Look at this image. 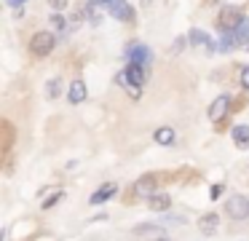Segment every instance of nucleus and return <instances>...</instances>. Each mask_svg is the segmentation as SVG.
<instances>
[{"instance_id":"2eb2a0df","label":"nucleus","mask_w":249,"mask_h":241,"mask_svg":"<svg viewBox=\"0 0 249 241\" xmlns=\"http://www.w3.org/2000/svg\"><path fill=\"white\" fill-rule=\"evenodd\" d=\"M201 43H204V46H209L212 37L206 35L204 30H193V32H190V46H201Z\"/></svg>"},{"instance_id":"4468645a","label":"nucleus","mask_w":249,"mask_h":241,"mask_svg":"<svg viewBox=\"0 0 249 241\" xmlns=\"http://www.w3.org/2000/svg\"><path fill=\"white\" fill-rule=\"evenodd\" d=\"M156 142H158V145H172V142H174V129L161 126V129L156 131Z\"/></svg>"},{"instance_id":"1a4fd4ad","label":"nucleus","mask_w":249,"mask_h":241,"mask_svg":"<svg viewBox=\"0 0 249 241\" xmlns=\"http://www.w3.org/2000/svg\"><path fill=\"white\" fill-rule=\"evenodd\" d=\"M217 225H220V217H217L214 212H212V214H204V217L198 220V228H201V233H204V236H212V233L217 230Z\"/></svg>"},{"instance_id":"f3484780","label":"nucleus","mask_w":249,"mask_h":241,"mask_svg":"<svg viewBox=\"0 0 249 241\" xmlns=\"http://www.w3.org/2000/svg\"><path fill=\"white\" fill-rule=\"evenodd\" d=\"M166 222H172V225H185L188 220H185L182 214H166Z\"/></svg>"},{"instance_id":"412c9836","label":"nucleus","mask_w":249,"mask_h":241,"mask_svg":"<svg viewBox=\"0 0 249 241\" xmlns=\"http://www.w3.org/2000/svg\"><path fill=\"white\" fill-rule=\"evenodd\" d=\"M209 196H212V198H220V196H222V185H212Z\"/></svg>"},{"instance_id":"a211bd4d","label":"nucleus","mask_w":249,"mask_h":241,"mask_svg":"<svg viewBox=\"0 0 249 241\" xmlns=\"http://www.w3.org/2000/svg\"><path fill=\"white\" fill-rule=\"evenodd\" d=\"M56 94H59V80H51V83H49V96L54 99Z\"/></svg>"},{"instance_id":"0eeeda50","label":"nucleus","mask_w":249,"mask_h":241,"mask_svg":"<svg viewBox=\"0 0 249 241\" xmlns=\"http://www.w3.org/2000/svg\"><path fill=\"white\" fill-rule=\"evenodd\" d=\"M156 182H158V177H156V174L142 177V180L137 182L134 193H137V196H147V198H150V196H156V193H153V190H156Z\"/></svg>"},{"instance_id":"39448f33","label":"nucleus","mask_w":249,"mask_h":241,"mask_svg":"<svg viewBox=\"0 0 249 241\" xmlns=\"http://www.w3.org/2000/svg\"><path fill=\"white\" fill-rule=\"evenodd\" d=\"M228 107H231V96H228V94L217 96V99L212 102V107H209V118H212V121H222L225 112H228Z\"/></svg>"},{"instance_id":"7ed1b4c3","label":"nucleus","mask_w":249,"mask_h":241,"mask_svg":"<svg viewBox=\"0 0 249 241\" xmlns=\"http://www.w3.org/2000/svg\"><path fill=\"white\" fill-rule=\"evenodd\" d=\"M107 14L118 21H134V8H131L126 0H113V3H107Z\"/></svg>"},{"instance_id":"6ab92c4d","label":"nucleus","mask_w":249,"mask_h":241,"mask_svg":"<svg viewBox=\"0 0 249 241\" xmlns=\"http://www.w3.org/2000/svg\"><path fill=\"white\" fill-rule=\"evenodd\" d=\"M59 198H62V193H54V196H51V198H46V201H43V209H49V206H54V204H56V201H59Z\"/></svg>"},{"instance_id":"393cba45","label":"nucleus","mask_w":249,"mask_h":241,"mask_svg":"<svg viewBox=\"0 0 249 241\" xmlns=\"http://www.w3.org/2000/svg\"><path fill=\"white\" fill-rule=\"evenodd\" d=\"M182 46H185V40H177V43H174V54H179V51H182Z\"/></svg>"},{"instance_id":"f03ea898","label":"nucleus","mask_w":249,"mask_h":241,"mask_svg":"<svg viewBox=\"0 0 249 241\" xmlns=\"http://www.w3.org/2000/svg\"><path fill=\"white\" fill-rule=\"evenodd\" d=\"M56 46V37L51 35V32H35L33 40H30V51L35 54V56H49L51 51H54Z\"/></svg>"},{"instance_id":"f257e3e1","label":"nucleus","mask_w":249,"mask_h":241,"mask_svg":"<svg viewBox=\"0 0 249 241\" xmlns=\"http://www.w3.org/2000/svg\"><path fill=\"white\" fill-rule=\"evenodd\" d=\"M217 27H220L222 32H236L238 27H244L241 8H236V5H225V8L220 11V16H217Z\"/></svg>"},{"instance_id":"ddd939ff","label":"nucleus","mask_w":249,"mask_h":241,"mask_svg":"<svg viewBox=\"0 0 249 241\" xmlns=\"http://www.w3.org/2000/svg\"><path fill=\"white\" fill-rule=\"evenodd\" d=\"M233 142L238 148H249V126H236L233 129Z\"/></svg>"},{"instance_id":"aec40b11","label":"nucleus","mask_w":249,"mask_h":241,"mask_svg":"<svg viewBox=\"0 0 249 241\" xmlns=\"http://www.w3.org/2000/svg\"><path fill=\"white\" fill-rule=\"evenodd\" d=\"M241 86L249 89V67H241Z\"/></svg>"},{"instance_id":"9d476101","label":"nucleus","mask_w":249,"mask_h":241,"mask_svg":"<svg viewBox=\"0 0 249 241\" xmlns=\"http://www.w3.org/2000/svg\"><path fill=\"white\" fill-rule=\"evenodd\" d=\"M147 201H150V209H156V212H166V209L172 206V198H169L166 193H156V196H150Z\"/></svg>"},{"instance_id":"5701e85b","label":"nucleus","mask_w":249,"mask_h":241,"mask_svg":"<svg viewBox=\"0 0 249 241\" xmlns=\"http://www.w3.org/2000/svg\"><path fill=\"white\" fill-rule=\"evenodd\" d=\"M6 3L11 5V8H17V5H24V3H27V0H6Z\"/></svg>"},{"instance_id":"4be33fe9","label":"nucleus","mask_w":249,"mask_h":241,"mask_svg":"<svg viewBox=\"0 0 249 241\" xmlns=\"http://www.w3.org/2000/svg\"><path fill=\"white\" fill-rule=\"evenodd\" d=\"M49 3H51V8L62 11V8H65V5H67V0H49Z\"/></svg>"},{"instance_id":"6e6552de","label":"nucleus","mask_w":249,"mask_h":241,"mask_svg":"<svg viewBox=\"0 0 249 241\" xmlns=\"http://www.w3.org/2000/svg\"><path fill=\"white\" fill-rule=\"evenodd\" d=\"M126 83H131V86H142L145 83V67H142V64H129V67H126Z\"/></svg>"},{"instance_id":"20e7f679","label":"nucleus","mask_w":249,"mask_h":241,"mask_svg":"<svg viewBox=\"0 0 249 241\" xmlns=\"http://www.w3.org/2000/svg\"><path fill=\"white\" fill-rule=\"evenodd\" d=\"M228 214H231L233 220H244L249 214V201L244 196H238V193H236V196H231V198H228Z\"/></svg>"},{"instance_id":"423d86ee","label":"nucleus","mask_w":249,"mask_h":241,"mask_svg":"<svg viewBox=\"0 0 249 241\" xmlns=\"http://www.w3.org/2000/svg\"><path fill=\"white\" fill-rule=\"evenodd\" d=\"M150 48L147 46H142V43H137V46H131L129 48V64H142V67H145L147 62H150Z\"/></svg>"},{"instance_id":"a878e982","label":"nucleus","mask_w":249,"mask_h":241,"mask_svg":"<svg viewBox=\"0 0 249 241\" xmlns=\"http://www.w3.org/2000/svg\"><path fill=\"white\" fill-rule=\"evenodd\" d=\"M206 3H220V0H206Z\"/></svg>"},{"instance_id":"9b49d317","label":"nucleus","mask_w":249,"mask_h":241,"mask_svg":"<svg viewBox=\"0 0 249 241\" xmlns=\"http://www.w3.org/2000/svg\"><path fill=\"white\" fill-rule=\"evenodd\" d=\"M86 99V83L83 80H72L70 83V102L72 105H78V102Z\"/></svg>"},{"instance_id":"f8f14e48","label":"nucleus","mask_w":249,"mask_h":241,"mask_svg":"<svg viewBox=\"0 0 249 241\" xmlns=\"http://www.w3.org/2000/svg\"><path fill=\"white\" fill-rule=\"evenodd\" d=\"M115 190H118L115 185H105V187H99V190L91 196V204H102V201H107V198H113V196H115Z\"/></svg>"},{"instance_id":"dca6fc26","label":"nucleus","mask_w":249,"mask_h":241,"mask_svg":"<svg viewBox=\"0 0 249 241\" xmlns=\"http://www.w3.org/2000/svg\"><path fill=\"white\" fill-rule=\"evenodd\" d=\"M156 230H158V225L142 222V225H137V228H134V233H156Z\"/></svg>"},{"instance_id":"b1692460","label":"nucleus","mask_w":249,"mask_h":241,"mask_svg":"<svg viewBox=\"0 0 249 241\" xmlns=\"http://www.w3.org/2000/svg\"><path fill=\"white\" fill-rule=\"evenodd\" d=\"M97 3H102L105 8H107V3H113V0H89V5H97Z\"/></svg>"}]
</instances>
